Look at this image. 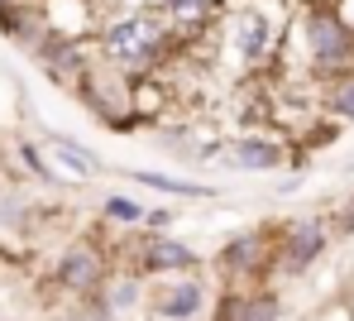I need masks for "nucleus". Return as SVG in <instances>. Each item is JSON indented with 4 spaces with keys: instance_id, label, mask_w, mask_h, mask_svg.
Instances as JSON below:
<instances>
[{
    "instance_id": "nucleus-1",
    "label": "nucleus",
    "mask_w": 354,
    "mask_h": 321,
    "mask_svg": "<svg viewBox=\"0 0 354 321\" xmlns=\"http://www.w3.org/2000/svg\"><path fill=\"white\" fill-rule=\"evenodd\" d=\"M292 53L301 72L335 82L354 72V24L345 19L340 0H306L292 15Z\"/></svg>"
},
{
    "instance_id": "nucleus-2",
    "label": "nucleus",
    "mask_w": 354,
    "mask_h": 321,
    "mask_svg": "<svg viewBox=\"0 0 354 321\" xmlns=\"http://www.w3.org/2000/svg\"><path fill=\"white\" fill-rule=\"evenodd\" d=\"M96 58L111 63L124 77H144L168 58L177 44V29L158 15V10H124V15H106L96 29Z\"/></svg>"
},
{
    "instance_id": "nucleus-3",
    "label": "nucleus",
    "mask_w": 354,
    "mask_h": 321,
    "mask_svg": "<svg viewBox=\"0 0 354 321\" xmlns=\"http://www.w3.org/2000/svg\"><path fill=\"white\" fill-rule=\"evenodd\" d=\"M288 15L283 0H239L230 15H221V44L235 67H259L283 48Z\"/></svg>"
},
{
    "instance_id": "nucleus-4",
    "label": "nucleus",
    "mask_w": 354,
    "mask_h": 321,
    "mask_svg": "<svg viewBox=\"0 0 354 321\" xmlns=\"http://www.w3.org/2000/svg\"><path fill=\"white\" fill-rule=\"evenodd\" d=\"M134 86V77H124V72H115L111 63H101L96 58V67L82 77V86H77V101L101 120V125H111L115 134H124V129L134 125V106H139V96L129 91Z\"/></svg>"
},
{
    "instance_id": "nucleus-5",
    "label": "nucleus",
    "mask_w": 354,
    "mask_h": 321,
    "mask_svg": "<svg viewBox=\"0 0 354 321\" xmlns=\"http://www.w3.org/2000/svg\"><path fill=\"white\" fill-rule=\"evenodd\" d=\"M330 240H335V230H330L326 216H292L273 235V264L283 273L301 278V273H311L321 259L330 255Z\"/></svg>"
},
{
    "instance_id": "nucleus-6",
    "label": "nucleus",
    "mask_w": 354,
    "mask_h": 321,
    "mask_svg": "<svg viewBox=\"0 0 354 321\" xmlns=\"http://www.w3.org/2000/svg\"><path fill=\"white\" fill-rule=\"evenodd\" d=\"M53 283H58V293L86 302V297H96L111 283V259H106V250H96L91 240H72L58 255V264H53Z\"/></svg>"
},
{
    "instance_id": "nucleus-7",
    "label": "nucleus",
    "mask_w": 354,
    "mask_h": 321,
    "mask_svg": "<svg viewBox=\"0 0 354 321\" xmlns=\"http://www.w3.org/2000/svg\"><path fill=\"white\" fill-rule=\"evenodd\" d=\"M134 273L144 278H187V273H201L206 255L196 245H187L182 235H144L134 240Z\"/></svg>"
},
{
    "instance_id": "nucleus-8",
    "label": "nucleus",
    "mask_w": 354,
    "mask_h": 321,
    "mask_svg": "<svg viewBox=\"0 0 354 321\" xmlns=\"http://www.w3.org/2000/svg\"><path fill=\"white\" fill-rule=\"evenodd\" d=\"M34 63L44 67L48 82H58L67 91L82 86V77L96 67V44H82V39H62V34H48L34 53Z\"/></svg>"
},
{
    "instance_id": "nucleus-9",
    "label": "nucleus",
    "mask_w": 354,
    "mask_h": 321,
    "mask_svg": "<svg viewBox=\"0 0 354 321\" xmlns=\"http://www.w3.org/2000/svg\"><path fill=\"white\" fill-rule=\"evenodd\" d=\"M268 264H273V235L268 230H235L216 255V268L225 283L259 278V273H268Z\"/></svg>"
},
{
    "instance_id": "nucleus-10",
    "label": "nucleus",
    "mask_w": 354,
    "mask_h": 321,
    "mask_svg": "<svg viewBox=\"0 0 354 321\" xmlns=\"http://www.w3.org/2000/svg\"><path fill=\"white\" fill-rule=\"evenodd\" d=\"M221 168L230 173H278L288 168V144L273 139V134H235L221 144Z\"/></svg>"
},
{
    "instance_id": "nucleus-11",
    "label": "nucleus",
    "mask_w": 354,
    "mask_h": 321,
    "mask_svg": "<svg viewBox=\"0 0 354 321\" xmlns=\"http://www.w3.org/2000/svg\"><path fill=\"white\" fill-rule=\"evenodd\" d=\"M206 297H211V283L201 273H187V278H168L149 293V312H153V321H196L206 312Z\"/></svg>"
},
{
    "instance_id": "nucleus-12",
    "label": "nucleus",
    "mask_w": 354,
    "mask_h": 321,
    "mask_svg": "<svg viewBox=\"0 0 354 321\" xmlns=\"http://www.w3.org/2000/svg\"><path fill=\"white\" fill-rule=\"evenodd\" d=\"M48 154H53V163L67 168V178L72 183H91V178H101L106 173V158L91 149V144H82V139H72V134H62V129H44V139H39Z\"/></svg>"
},
{
    "instance_id": "nucleus-13",
    "label": "nucleus",
    "mask_w": 354,
    "mask_h": 321,
    "mask_svg": "<svg viewBox=\"0 0 354 321\" xmlns=\"http://www.w3.org/2000/svg\"><path fill=\"white\" fill-rule=\"evenodd\" d=\"M216 321H283V302L273 288H230L216 307Z\"/></svg>"
},
{
    "instance_id": "nucleus-14",
    "label": "nucleus",
    "mask_w": 354,
    "mask_h": 321,
    "mask_svg": "<svg viewBox=\"0 0 354 321\" xmlns=\"http://www.w3.org/2000/svg\"><path fill=\"white\" fill-rule=\"evenodd\" d=\"M124 178L158 196H177V201H216L221 196V187H211V183H192V178H177L163 168H124Z\"/></svg>"
},
{
    "instance_id": "nucleus-15",
    "label": "nucleus",
    "mask_w": 354,
    "mask_h": 321,
    "mask_svg": "<svg viewBox=\"0 0 354 321\" xmlns=\"http://www.w3.org/2000/svg\"><path fill=\"white\" fill-rule=\"evenodd\" d=\"M101 297H106V307L120 317H129V312H139L144 302H149V283H144V273H111V283L101 288Z\"/></svg>"
},
{
    "instance_id": "nucleus-16",
    "label": "nucleus",
    "mask_w": 354,
    "mask_h": 321,
    "mask_svg": "<svg viewBox=\"0 0 354 321\" xmlns=\"http://www.w3.org/2000/svg\"><path fill=\"white\" fill-rule=\"evenodd\" d=\"M158 15L177 34H187V29H201V24L221 19V0H158Z\"/></svg>"
},
{
    "instance_id": "nucleus-17",
    "label": "nucleus",
    "mask_w": 354,
    "mask_h": 321,
    "mask_svg": "<svg viewBox=\"0 0 354 321\" xmlns=\"http://www.w3.org/2000/svg\"><path fill=\"white\" fill-rule=\"evenodd\" d=\"M15 158H19V168H24L34 183H44V187H67V173H58L53 158H44V149H39L34 139H15Z\"/></svg>"
},
{
    "instance_id": "nucleus-18",
    "label": "nucleus",
    "mask_w": 354,
    "mask_h": 321,
    "mask_svg": "<svg viewBox=\"0 0 354 321\" xmlns=\"http://www.w3.org/2000/svg\"><path fill=\"white\" fill-rule=\"evenodd\" d=\"M144 216H149V206H144L134 192H106V196H101V221L115 226V230H134V226H144Z\"/></svg>"
},
{
    "instance_id": "nucleus-19",
    "label": "nucleus",
    "mask_w": 354,
    "mask_h": 321,
    "mask_svg": "<svg viewBox=\"0 0 354 321\" xmlns=\"http://www.w3.org/2000/svg\"><path fill=\"white\" fill-rule=\"evenodd\" d=\"M321 106H326V116H330L335 125H354V72L335 77V82H326Z\"/></svg>"
},
{
    "instance_id": "nucleus-20",
    "label": "nucleus",
    "mask_w": 354,
    "mask_h": 321,
    "mask_svg": "<svg viewBox=\"0 0 354 321\" xmlns=\"http://www.w3.org/2000/svg\"><path fill=\"white\" fill-rule=\"evenodd\" d=\"M34 221V206L24 201L19 192H0V230L5 235H24Z\"/></svg>"
},
{
    "instance_id": "nucleus-21",
    "label": "nucleus",
    "mask_w": 354,
    "mask_h": 321,
    "mask_svg": "<svg viewBox=\"0 0 354 321\" xmlns=\"http://www.w3.org/2000/svg\"><path fill=\"white\" fill-rule=\"evenodd\" d=\"M196 129H187V125H168V129H158L153 134V144H163V149H173V154H182V158H216L211 149H201L196 139H192Z\"/></svg>"
},
{
    "instance_id": "nucleus-22",
    "label": "nucleus",
    "mask_w": 354,
    "mask_h": 321,
    "mask_svg": "<svg viewBox=\"0 0 354 321\" xmlns=\"http://www.w3.org/2000/svg\"><path fill=\"white\" fill-rule=\"evenodd\" d=\"M173 221H177L173 206H149V216H144L149 235H173Z\"/></svg>"
},
{
    "instance_id": "nucleus-23",
    "label": "nucleus",
    "mask_w": 354,
    "mask_h": 321,
    "mask_svg": "<svg viewBox=\"0 0 354 321\" xmlns=\"http://www.w3.org/2000/svg\"><path fill=\"white\" fill-rule=\"evenodd\" d=\"M335 230H340V235H354V196L345 201V206H340V216H335Z\"/></svg>"
},
{
    "instance_id": "nucleus-24",
    "label": "nucleus",
    "mask_w": 354,
    "mask_h": 321,
    "mask_svg": "<svg viewBox=\"0 0 354 321\" xmlns=\"http://www.w3.org/2000/svg\"><path fill=\"white\" fill-rule=\"evenodd\" d=\"M340 10H345V19L354 24V0H340Z\"/></svg>"
},
{
    "instance_id": "nucleus-25",
    "label": "nucleus",
    "mask_w": 354,
    "mask_h": 321,
    "mask_svg": "<svg viewBox=\"0 0 354 321\" xmlns=\"http://www.w3.org/2000/svg\"><path fill=\"white\" fill-rule=\"evenodd\" d=\"M5 5H24V0H0V10H5Z\"/></svg>"
},
{
    "instance_id": "nucleus-26",
    "label": "nucleus",
    "mask_w": 354,
    "mask_h": 321,
    "mask_svg": "<svg viewBox=\"0 0 354 321\" xmlns=\"http://www.w3.org/2000/svg\"><path fill=\"white\" fill-rule=\"evenodd\" d=\"M0 163H5V139H0Z\"/></svg>"
}]
</instances>
